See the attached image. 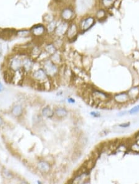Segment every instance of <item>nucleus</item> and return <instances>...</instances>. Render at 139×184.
I'll return each mask as SVG.
<instances>
[{
  "mask_svg": "<svg viewBox=\"0 0 139 184\" xmlns=\"http://www.w3.org/2000/svg\"><path fill=\"white\" fill-rule=\"evenodd\" d=\"M42 68L49 77L56 76L59 72L58 66L49 58L42 61Z\"/></svg>",
  "mask_w": 139,
  "mask_h": 184,
  "instance_id": "f257e3e1",
  "label": "nucleus"
},
{
  "mask_svg": "<svg viewBox=\"0 0 139 184\" xmlns=\"http://www.w3.org/2000/svg\"><path fill=\"white\" fill-rule=\"evenodd\" d=\"M22 61L23 58L21 55H17L9 58L8 61L9 68L14 73L19 72L22 70Z\"/></svg>",
  "mask_w": 139,
  "mask_h": 184,
  "instance_id": "f03ea898",
  "label": "nucleus"
},
{
  "mask_svg": "<svg viewBox=\"0 0 139 184\" xmlns=\"http://www.w3.org/2000/svg\"><path fill=\"white\" fill-rule=\"evenodd\" d=\"M32 78L35 82L43 84L49 81V77L48 76L43 68H39L33 70L32 73Z\"/></svg>",
  "mask_w": 139,
  "mask_h": 184,
  "instance_id": "7ed1b4c3",
  "label": "nucleus"
},
{
  "mask_svg": "<svg viewBox=\"0 0 139 184\" xmlns=\"http://www.w3.org/2000/svg\"><path fill=\"white\" fill-rule=\"evenodd\" d=\"M91 96L94 102L98 104L106 103L110 99L108 94L103 91L96 89H95L92 91V93H91Z\"/></svg>",
  "mask_w": 139,
  "mask_h": 184,
  "instance_id": "20e7f679",
  "label": "nucleus"
},
{
  "mask_svg": "<svg viewBox=\"0 0 139 184\" xmlns=\"http://www.w3.org/2000/svg\"><path fill=\"white\" fill-rule=\"evenodd\" d=\"M79 32V28L78 25L74 22H72L69 24L65 35L69 41H74L77 37Z\"/></svg>",
  "mask_w": 139,
  "mask_h": 184,
  "instance_id": "39448f33",
  "label": "nucleus"
},
{
  "mask_svg": "<svg viewBox=\"0 0 139 184\" xmlns=\"http://www.w3.org/2000/svg\"><path fill=\"white\" fill-rule=\"evenodd\" d=\"M30 30L32 36L35 38H41L47 34L46 27L43 24L34 25Z\"/></svg>",
  "mask_w": 139,
  "mask_h": 184,
  "instance_id": "423d86ee",
  "label": "nucleus"
},
{
  "mask_svg": "<svg viewBox=\"0 0 139 184\" xmlns=\"http://www.w3.org/2000/svg\"><path fill=\"white\" fill-rule=\"evenodd\" d=\"M60 16L63 21L69 22L72 21L75 16V13L72 9L69 7L63 8L60 13Z\"/></svg>",
  "mask_w": 139,
  "mask_h": 184,
  "instance_id": "0eeeda50",
  "label": "nucleus"
},
{
  "mask_svg": "<svg viewBox=\"0 0 139 184\" xmlns=\"http://www.w3.org/2000/svg\"><path fill=\"white\" fill-rule=\"evenodd\" d=\"M34 60L30 57H25L23 58L22 71L26 73H29L33 71Z\"/></svg>",
  "mask_w": 139,
  "mask_h": 184,
  "instance_id": "6e6552de",
  "label": "nucleus"
},
{
  "mask_svg": "<svg viewBox=\"0 0 139 184\" xmlns=\"http://www.w3.org/2000/svg\"><path fill=\"white\" fill-rule=\"evenodd\" d=\"M69 22L62 21L57 25L53 34L57 37H62V36L65 35L69 27Z\"/></svg>",
  "mask_w": 139,
  "mask_h": 184,
  "instance_id": "1a4fd4ad",
  "label": "nucleus"
},
{
  "mask_svg": "<svg viewBox=\"0 0 139 184\" xmlns=\"http://www.w3.org/2000/svg\"><path fill=\"white\" fill-rule=\"evenodd\" d=\"M95 19L93 17H87L81 21L80 23V29L83 32H85L88 29H90L95 24Z\"/></svg>",
  "mask_w": 139,
  "mask_h": 184,
  "instance_id": "9d476101",
  "label": "nucleus"
},
{
  "mask_svg": "<svg viewBox=\"0 0 139 184\" xmlns=\"http://www.w3.org/2000/svg\"><path fill=\"white\" fill-rule=\"evenodd\" d=\"M113 100L118 104H125L128 103L131 100L127 92H122V93L116 94L113 97Z\"/></svg>",
  "mask_w": 139,
  "mask_h": 184,
  "instance_id": "9b49d317",
  "label": "nucleus"
},
{
  "mask_svg": "<svg viewBox=\"0 0 139 184\" xmlns=\"http://www.w3.org/2000/svg\"><path fill=\"white\" fill-rule=\"evenodd\" d=\"M37 169L42 174H48L51 170V166L46 161H40L37 163Z\"/></svg>",
  "mask_w": 139,
  "mask_h": 184,
  "instance_id": "f8f14e48",
  "label": "nucleus"
},
{
  "mask_svg": "<svg viewBox=\"0 0 139 184\" xmlns=\"http://www.w3.org/2000/svg\"><path fill=\"white\" fill-rule=\"evenodd\" d=\"M42 51L43 50L41 48V47L38 45H34L30 48L29 57L33 60H36L41 54Z\"/></svg>",
  "mask_w": 139,
  "mask_h": 184,
  "instance_id": "ddd939ff",
  "label": "nucleus"
},
{
  "mask_svg": "<svg viewBox=\"0 0 139 184\" xmlns=\"http://www.w3.org/2000/svg\"><path fill=\"white\" fill-rule=\"evenodd\" d=\"M12 36H16V29H2L0 31V38L8 39Z\"/></svg>",
  "mask_w": 139,
  "mask_h": 184,
  "instance_id": "4468645a",
  "label": "nucleus"
},
{
  "mask_svg": "<svg viewBox=\"0 0 139 184\" xmlns=\"http://www.w3.org/2000/svg\"><path fill=\"white\" fill-rule=\"evenodd\" d=\"M55 115L58 119H64L68 115V111L65 107H58L54 110Z\"/></svg>",
  "mask_w": 139,
  "mask_h": 184,
  "instance_id": "2eb2a0df",
  "label": "nucleus"
},
{
  "mask_svg": "<svg viewBox=\"0 0 139 184\" xmlns=\"http://www.w3.org/2000/svg\"><path fill=\"white\" fill-rule=\"evenodd\" d=\"M88 180V176L85 172H82L81 174H79L76 177H75L72 183H87V182Z\"/></svg>",
  "mask_w": 139,
  "mask_h": 184,
  "instance_id": "dca6fc26",
  "label": "nucleus"
},
{
  "mask_svg": "<svg viewBox=\"0 0 139 184\" xmlns=\"http://www.w3.org/2000/svg\"><path fill=\"white\" fill-rule=\"evenodd\" d=\"M130 100H135L139 97V86H134L131 87L128 92Z\"/></svg>",
  "mask_w": 139,
  "mask_h": 184,
  "instance_id": "f3484780",
  "label": "nucleus"
},
{
  "mask_svg": "<svg viewBox=\"0 0 139 184\" xmlns=\"http://www.w3.org/2000/svg\"><path fill=\"white\" fill-rule=\"evenodd\" d=\"M24 112V109L21 105L17 104L12 107L11 109V113L15 117H19L21 116L23 113Z\"/></svg>",
  "mask_w": 139,
  "mask_h": 184,
  "instance_id": "a211bd4d",
  "label": "nucleus"
},
{
  "mask_svg": "<svg viewBox=\"0 0 139 184\" xmlns=\"http://www.w3.org/2000/svg\"><path fill=\"white\" fill-rule=\"evenodd\" d=\"M42 114L44 117L46 118V119H52L55 115L54 110H53L49 106L45 107L42 110Z\"/></svg>",
  "mask_w": 139,
  "mask_h": 184,
  "instance_id": "6ab92c4d",
  "label": "nucleus"
},
{
  "mask_svg": "<svg viewBox=\"0 0 139 184\" xmlns=\"http://www.w3.org/2000/svg\"><path fill=\"white\" fill-rule=\"evenodd\" d=\"M44 50L46 52V53L48 54V55L49 57L52 56L53 54H55L56 52L58 51L57 48H56V47L55 46L53 43H49V44H46L45 46Z\"/></svg>",
  "mask_w": 139,
  "mask_h": 184,
  "instance_id": "aec40b11",
  "label": "nucleus"
},
{
  "mask_svg": "<svg viewBox=\"0 0 139 184\" xmlns=\"http://www.w3.org/2000/svg\"><path fill=\"white\" fill-rule=\"evenodd\" d=\"M58 24L56 20H54L53 21L49 22L48 24H46V32L48 34H53L55 32V31L56 28Z\"/></svg>",
  "mask_w": 139,
  "mask_h": 184,
  "instance_id": "412c9836",
  "label": "nucleus"
},
{
  "mask_svg": "<svg viewBox=\"0 0 139 184\" xmlns=\"http://www.w3.org/2000/svg\"><path fill=\"white\" fill-rule=\"evenodd\" d=\"M32 35L30 29L16 30V36L22 38H27Z\"/></svg>",
  "mask_w": 139,
  "mask_h": 184,
  "instance_id": "4be33fe9",
  "label": "nucleus"
},
{
  "mask_svg": "<svg viewBox=\"0 0 139 184\" xmlns=\"http://www.w3.org/2000/svg\"><path fill=\"white\" fill-rule=\"evenodd\" d=\"M106 16H107V13L105 9H98L95 14V18L98 21H102L105 19Z\"/></svg>",
  "mask_w": 139,
  "mask_h": 184,
  "instance_id": "5701e85b",
  "label": "nucleus"
},
{
  "mask_svg": "<svg viewBox=\"0 0 139 184\" xmlns=\"http://www.w3.org/2000/svg\"><path fill=\"white\" fill-rule=\"evenodd\" d=\"M117 0H101L102 5L105 9H110L114 6Z\"/></svg>",
  "mask_w": 139,
  "mask_h": 184,
  "instance_id": "b1692460",
  "label": "nucleus"
},
{
  "mask_svg": "<svg viewBox=\"0 0 139 184\" xmlns=\"http://www.w3.org/2000/svg\"><path fill=\"white\" fill-rule=\"evenodd\" d=\"M49 59L51 60L54 63H55L56 64L58 65L61 63V55L58 53V51L56 52V53L53 55H52V56L49 57Z\"/></svg>",
  "mask_w": 139,
  "mask_h": 184,
  "instance_id": "393cba45",
  "label": "nucleus"
},
{
  "mask_svg": "<svg viewBox=\"0 0 139 184\" xmlns=\"http://www.w3.org/2000/svg\"><path fill=\"white\" fill-rule=\"evenodd\" d=\"M43 21L46 24H48L49 22H51L55 20V17L53 15L50 14V13H47V14L43 16Z\"/></svg>",
  "mask_w": 139,
  "mask_h": 184,
  "instance_id": "a878e982",
  "label": "nucleus"
},
{
  "mask_svg": "<svg viewBox=\"0 0 139 184\" xmlns=\"http://www.w3.org/2000/svg\"><path fill=\"white\" fill-rule=\"evenodd\" d=\"M2 174H3V176H4V177L7 179H11L13 177V175H12V174L9 171V170H7L6 169H4L3 170Z\"/></svg>",
  "mask_w": 139,
  "mask_h": 184,
  "instance_id": "bb28decb",
  "label": "nucleus"
},
{
  "mask_svg": "<svg viewBox=\"0 0 139 184\" xmlns=\"http://www.w3.org/2000/svg\"><path fill=\"white\" fill-rule=\"evenodd\" d=\"M130 150L134 153H139V143H132L130 146Z\"/></svg>",
  "mask_w": 139,
  "mask_h": 184,
  "instance_id": "cd10ccee",
  "label": "nucleus"
},
{
  "mask_svg": "<svg viewBox=\"0 0 139 184\" xmlns=\"http://www.w3.org/2000/svg\"><path fill=\"white\" fill-rule=\"evenodd\" d=\"M53 44L58 50L59 48H61L63 45V41H62L61 37H58V38L56 39V41L54 42Z\"/></svg>",
  "mask_w": 139,
  "mask_h": 184,
  "instance_id": "c85d7f7f",
  "label": "nucleus"
},
{
  "mask_svg": "<svg viewBox=\"0 0 139 184\" xmlns=\"http://www.w3.org/2000/svg\"><path fill=\"white\" fill-rule=\"evenodd\" d=\"M138 112H139V106H137L132 108L130 110H129L128 113L131 115H133V114L137 113Z\"/></svg>",
  "mask_w": 139,
  "mask_h": 184,
  "instance_id": "c756f323",
  "label": "nucleus"
},
{
  "mask_svg": "<svg viewBox=\"0 0 139 184\" xmlns=\"http://www.w3.org/2000/svg\"><path fill=\"white\" fill-rule=\"evenodd\" d=\"M130 126V123L129 122H127V123H121L119 125V127H121V128H128Z\"/></svg>",
  "mask_w": 139,
  "mask_h": 184,
  "instance_id": "7c9ffc66",
  "label": "nucleus"
},
{
  "mask_svg": "<svg viewBox=\"0 0 139 184\" xmlns=\"http://www.w3.org/2000/svg\"><path fill=\"white\" fill-rule=\"evenodd\" d=\"M90 115L92 116H93V117H100V113L98 112H90Z\"/></svg>",
  "mask_w": 139,
  "mask_h": 184,
  "instance_id": "2f4dec72",
  "label": "nucleus"
},
{
  "mask_svg": "<svg viewBox=\"0 0 139 184\" xmlns=\"http://www.w3.org/2000/svg\"><path fill=\"white\" fill-rule=\"evenodd\" d=\"M68 101L70 104H74L75 102V100L73 98H69V99H68Z\"/></svg>",
  "mask_w": 139,
  "mask_h": 184,
  "instance_id": "473e14b6",
  "label": "nucleus"
},
{
  "mask_svg": "<svg viewBox=\"0 0 139 184\" xmlns=\"http://www.w3.org/2000/svg\"><path fill=\"white\" fill-rule=\"evenodd\" d=\"M3 90H4V86L1 82H0V93H2V92H3Z\"/></svg>",
  "mask_w": 139,
  "mask_h": 184,
  "instance_id": "72a5a7b5",
  "label": "nucleus"
},
{
  "mask_svg": "<svg viewBox=\"0 0 139 184\" xmlns=\"http://www.w3.org/2000/svg\"><path fill=\"white\" fill-rule=\"evenodd\" d=\"M4 123V120L3 119V118L0 116V126H2Z\"/></svg>",
  "mask_w": 139,
  "mask_h": 184,
  "instance_id": "f704fd0d",
  "label": "nucleus"
},
{
  "mask_svg": "<svg viewBox=\"0 0 139 184\" xmlns=\"http://www.w3.org/2000/svg\"><path fill=\"white\" fill-rule=\"evenodd\" d=\"M56 2H59V3H61V2H65V0H55Z\"/></svg>",
  "mask_w": 139,
  "mask_h": 184,
  "instance_id": "c9c22d12",
  "label": "nucleus"
},
{
  "mask_svg": "<svg viewBox=\"0 0 139 184\" xmlns=\"http://www.w3.org/2000/svg\"><path fill=\"white\" fill-rule=\"evenodd\" d=\"M138 138H139V132H138Z\"/></svg>",
  "mask_w": 139,
  "mask_h": 184,
  "instance_id": "e433bc0d",
  "label": "nucleus"
}]
</instances>
